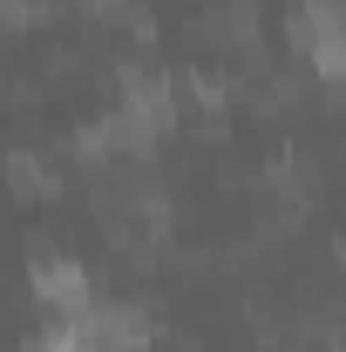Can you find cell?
Here are the masks:
<instances>
[{"instance_id": "277c9868", "label": "cell", "mask_w": 346, "mask_h": 352, "mask_svg": "<svg viewBox=\"0 0 346 352\" xmlns=\"http://www.w3.org/2000/svg\"><path fill=\"white\" fill-rule=\"evenodd\" d=\"M7 183H14V197H48V190H54L48 163H41V156H28V149L7 156Z\"/></svg>"}, {"instance_id": "7a4b0ae2", "label": "cell", "mask_w": 346, "mask_h": 352, "mask_svg": "<svg viewBox=\"0 0 346 352\" xmlns=\"http://www.w3.org/2000/svg\"><path fill=\"white\" fill-rule=\"evenodd\" d=\"M34 298L48 311H61V318H88L95 311V285H88V271L75 258H48V264H34Z\"/></svg>"}, {"instance_id": "6da1fadb", "label": "cell", "mask_w": 346, "mask_h": 352, "mask_svg": "<svg viewBox=\"0 0 346 352\" xmlns=\"http://www.w3.org/2000/svg\"><path fill=\"white\" fill-rule=\"evenodd\" d=\"M116 122H123V149H150L156 135H170L176 122V88L163 75H150V68H130L123 75V109H116Z\"/></svg>"}, {"instance_id": "3957f363", "label": "cell", "mask_w": 346, "mask_h": 352, "mask_svg": "<svg viewBox=\"0 0 346 352\" xmlns=\"http://www.w3.org/2000/svg\"><path fill=\"white\" fill-rule=\"evenodd\" d=\"M82 325H88V339H95L102 352H143L150 346V318H143L136 305H95Z\"/></svg>"}, {"instance_id": "5b68a950", "label": "cell", "mask_w": 346, "mask_h": 352, "mask_svg": "<svg viewBox=\"0 0 346 352\" xmlns=\"http://www.w3.org/2000/svg\"><path fill=\"white\" fill-rule=\"evenodd\" d=\"M0 14H7L14 28H28V21H41V0H0Z\"/></svg>"}]
</instances>
